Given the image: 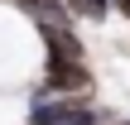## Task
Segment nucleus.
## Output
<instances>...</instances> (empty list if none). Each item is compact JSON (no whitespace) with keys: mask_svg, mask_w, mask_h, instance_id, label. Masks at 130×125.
<instances>
[{"mask_svg":"<svg viewBox=\"0 0 130 125\" xmlns=\"http://www.w3.org/2000/svg\"><path fill=\"white\" fill-rule=\"evenodd\" d=\"M63 10H68L72 24H77V19H87V24H106V19L116 14V0H63Z\"/></svg>","mask_w":130,"mask_h":125,"instance_id":"nucleus-1","label":"nucleus"},{"mask_svg":"<svg viewBox=\"0 0 130 125\" xmlns=\"http://www.w3.org/2000/svg\"><path fill=\"white\" fill-rule=\"evenodd\" d=\"M116 14H121V19L130 24V0H116Z\"/></svg>","mask_w":130,"mask_h":125,"instance_id":"nucleus-2","label":"nucleus"}]
</instances>
